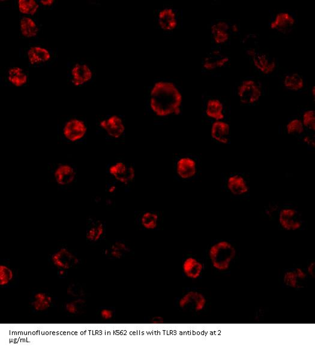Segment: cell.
<instances>
[{"label":"cell","instance_id":"f35d334b","mask_svg":"<svg viewBox=\"0 0 315 350\" xmlns=\"http://www.w3.org/2000/svg\"><path fill=\"white\" fill-rule=\"evenodd\" d=\"M303 143L310 147H315V141L314 138L310 135H305L303 138Z\"/></svg>","mask_w":315,"mask_h":350},{"label":"cell","instance_id":"7402d4cb","mask_svg":"<svg viewBox=\"0 0 315 350\" xmlns=\"http://www.w3.org/2000/svg\"><path fill=\"white\" fill-rule=\"evenodd\" d=\"M283 85L288 91L298 92L304 89L305 80L302 76L298 73H290L283 78Z\"/></svg>","mask_w":315,"mask_h":350},{"label":"cell","instance_id":"e575fe53","mask_svg":"<svg viewBox=\"0 0 315 350\" xmlns=\"http://www.w3.org/2000/svg\"><path fill=\"white\" fill-rule=\"evenodd\" d=\"M14 278V273L11 267L1 264L0 265V286H6Z\"/></svg>","mask_w":315,"mask_h":350},{"label":"cell","instance_id":"f546056e","mask_svg":"<svg viewBox=\"0 0 315 350\" xmlns=\"http://www.w3.org/2000/svg\"><path fill=\"white\" fill-rule=\"evenodd\" d=\"M286 131L289 135H301L304 133L305 128L301 119L293 118L286 125Z\"/></svg>","mask_w":315,"mask_h":350},{"label":"cell","instance_id":"f6af8a7d","mask_svg":"<svg viewBox=\"0 0 315 350\" xmlns=\"http://www.w3.org/2000/svg\"><path fill=\"white\" fill-rule=\"evenodd\" d=\"M40 3L44 6H50L53 5V0H48V1H40Z\"/></svg>","mask_w":315,"mask_h":350},{"label":"cell","instance_id":"bcb514c9","mask_svg":"<svg viewBox=\"0 0 315 350\" xmlns=\"http://www.w3.org/2000/svg\"><path fill=\"white\" fill-rule=\"evenodd\" d=\"M310 93L311 94V96L313 97V99L314 100V99H315V87L314 86H313L312 87H311V90H310Z\"/></svg>","mask_w":315,"mask_h":350},{"label":"cell","instance_id":"d6986e66","mask_svg":"<svg viewBox=\"0 0 315 350\" xmlns=\"http://www.w3.org/2000/svg\"><path fill=\"white\" fill-rule=\"evenodd\" d=\"M227 188L230 193L236 196H241L248 193L249 188L244 178L239 175L230 176L227 179Z\"/></svg>","mask_w":315,"mask_h":350},{"label":"cell","instance_id":"7a4b0ae2","mask_svg":"<svg viewBox=\"0 0 315 350\" xmlns=\"http://www.w3.org/2000/svg\"><path fill=\"white\" fill-rule=\"evenodd\" d=\"M236 255L237 251L234 246L226 241L215 243L209 251L210 260L213 267L222 272L229 269Z\"/></svg>","mask_w":315,"mask_h":350},{"label":"cell","instance_id":"4dcf8cb0","mask_svg":"<svg viewBox=\"0 0 315 350\" xmlns=\"http://www.w3.org/2000/svg\"><path fill=\"white\" fill-rule=\"evenodd\" d=\"M18 6L22 14L25 15H33L39 9V5L34 0H20Z\"/></svg>","mask_w":315,"mask_h":350},{"label":"cell","instance_id":"4fadbf2b","mask_svg":"<svg viewBox=\"0 0 315 350\" xmlns=\"http://www.w3.org/2000/svg\"><path fill=\"white\" fill-rule=\"evenodd\" d=\"M175 171L179 178L188 180L196 176L198 172L197 163L193 158L182 157L176 163Z\"/></svg>","mask_w":315,"mask_h":350},{"label":"cell","instance_id":"836d02e7","mask_svg":"<svg viewBox=\"0 0 315 350\" xmlns=\"http://www.w3.org/2000/svg\"><path fill=\"white\" fill-rule=\"evenodd\" d=\"M300 282L301 281L298 278L294 270L287 271L283 276V283L289 288L292 289L302 288V285L300 283Z\"/></svg>","mask_w":315,"mask_h":350},{"label":"cell","instance_id":"4316f807","mask_svg":"<svg viewBox=\"0 0 315 350\" xmlns=\"http://www.w3.org/2000/svg\"><path fill=\"white\" fill-rule=\"evenodd\" d=\"M8 80L15 86L22 87L27 83L28 78L23 69L14 67L9 71Z\"/></svg>","mask_w":315,"mask_h":350},{"label":"cell","instance_id":"1f68e13d","mask_svg":"<svg viewBox=\"0 0 315 350\" xmlns=\"http://www.w3.org/2000/svg\"><path fill=\"white\" fill-rule=\"evenodd\" d=\"M86 302L84 299L78 298L73 301L68 302L65 305V310L70 314H78L81 313L86 307Z\"/></svg>","mask_w":315,"mask_h":350},{"label":"cell","instance_id":"9c48e42d","mask_svg":"<svg viewBox=\"0 0 315 350\" xmlns=\"http://www.w3.org/2000/svg\"><path fill=\"white\" fill-rule=\"evenodd\" d=\"M53 176L56 184L61 187H67L76 180L77 171L70 164L60 163L53 170Z\"/></svg>","mask_w":315,"mask_h":350},{"label":"cell","instance_id":"f1b7e54d","mask_svg":"<svg viewBox=\"0 0 315 350\" xmlns=\"http://www.w3.org/2000/svg\"><path fill=\"white\" fill-rule=\"evenodd\" d=\"M109 251V255H111L113 258L119 259L124 256V255L130 252V248L124 242L116 241L111 245V248L108 249Z\"/></svg>","mask_w":315,"mask_h":350},{"label":"cell","instance_id":"7c38bea8","mask_svg":"<svg viewBox=\"0 0 315 350\" xmlns=\"http://www.w3.org/2000/svg\"><path fill=\"white\" fill-rule=\"evenodd\" d=\"M251 59L255 68L264 75H272L277 67L276 59L266 53L257 52Z\"/></svg>","mask_w":315,"mask_h":350},{"label":"cell","instance_id":"8d00e7d4","mask_svg":"<svg viewBox=\"0 0 315 350\" xmlns=\"http://www.w3.org/2000/svg\"><path fill=\"white\" fill-rule=\"evenodd\" d=\"M100 317L102 319L105 320H109L112 319L113 317V312L109 309H103L100 311Z\"/></svg>","mask_w":315,"mask_h":350},{"label":"cell","instance_id":"44dd1931","mask_svg":"<svg viewBox=\"0 0 315 350\" xmlns=\"http://www.w3.org/2000/svg\"><path fill=\"white\" fill-rule=\"evenodd\" d=\"M72 83L75 86H80L88 83L93 78V72L86 64H77L72 69Z\"/></svg>","mask_w":315,"mask_h":350},{"label":"cell","instance_id":"ffe728a7","mask_svg":"<svg viewBox=\"0 0 315 350\" xmlns=\"http://www.w3.org/2000/svg\"><path fill=\"white\" fill-rule=\"evenodd\" d=\"M182 271L185 276L192 279L200 278L204 269L203 263L194 257L185 258L182 265Z\"/></svg>","mask_w":315,"mask_h":350},{"label":"cell","instance_id":"ba28073f","mask_svg":"<svg viewBox=\"0 0 315 350\" xmlns=\"http://www.w3.org/2000/svg\"><path fill=\"white\" fill-rule=\"evenodd\" d=\"M296 24V20L294 16L288 12H280L277 13L271 21L270 28L271 30L277 32L288 34L292 31Z\"/></svg>","mask_w":315,"mask_h":350},{"label":"cell","instance_id":"ee69618b","mask_svg":"<svg viewBox=\"0 0 315 350\" xmlns=\"http://www.w3.org/2000/svg\"><path fill=\"white\" fill-rule=\"evenodd\" d=\"M116 190V187L115 185H111L108 189V193L110 194H113Z\"/></svg>","mask_w":315,"mask_h":350},{"label":"cell","instance_id":"7bdbcfd3","mask_svg":"<svg viewBox=\"0 0 315 350\" xmlns=\"http://www.w3.org/2000/svg\"><path fill=\"white\" fill-rule=\"evenodd\" d=\"M257 52L258 51L256 49L254 48H249L246 50L245 53H246L248 57L251 58L255 54H256Z\"/></svg>","mask_w":315,"mask_h":350},{"label":"cell","instance_id":"8fae6325","mask_svg":"<svg viewBox=\"0 0 315 350\" xmlns=\"http://www.w3.org/2000/svg\"><path fill=\"white\" fill-rule=\"evenodd\" d=\"M51 261L56 268L66 270L77 266L80 263L79 258L66 248H61L53 254Z\"/></svg>","mask_w":315,"mask_h":350},{"label":"cell","instance_id":"5b68a950","mask_svg":"<svg viewBox=\"0 0 315 350\" xmlns=\"http://www.w3.org/2000/svg\"><path fill=\"white\" fill-rule=\"evenodd\" d=\"M207 299L203 294L197 291L185 293L179 299L178 305L182 310L199 313L206 308Z\"/></svg>","mask_w":315,"mask_h":350},{"label":"cell","instance_id":"2e32d148","mask_svg":"<svg viewBox=\"0 0 315 350\" xmlns=\"http://www.w3.org/2000/svg\"><path fill=\"white\" fill-rule=\"evenodd\" d=\"M211 34L214 43L217 45H223L228 43L231 37L230 24L225 21H219L210 27Z\"/></svg>","mask_w":315,"mask_h":350},{"label":"cell","instance_id":"5bb4252c","mask_svg":"<svg viewBox=\"0 0 315 350\" xmlns=\"http://www.w3.org/2000/svg\"><path fill=\"white\" fill-rule=\"evenodd\" d=\"M157 23L160 29L171 32L178 27V15L174 9L167 7L160 10L157 14Z\"/></svg>","mask_w":315,"mask_h":350},{"label":"cell","instance_id":"ab89813d","mask_svg":"<svg viewBox=\"0 0 315 350\" xmlns=\"http://www.w3.org/2000/svg\"><path fill=\"white\" fill-rule=\"evenodd\" d=\"M150 322L154 324H162L165 323V320L161 316H155L151 318Z\"/></svg>","mask_w":315,"mask_h":350},{"label":"cell","instance_id":"30bf717a","mask_svg":"<svg viewBox=\"0 0 315 350\" xmlns=\"http://www.w3.org/2000/svg\"><path fill=\"white\" fill-rule=\"evenodd\" d=\"M279 222L282 228L287 231H296L302 226L300 214L293 208L286 207L280 211Z\"/></svg>","mask_w":315,"mask_h":350},{"label":"cell","instance_id":"e0dca14e","mask_svg":"<svg viewBox=\"0 0 315 350\" xmlns=\"http://www.w3.org/2000/svg\"><path fill=\"white\" fill-rule=\"evenodd\" d=\"M211 137L220 144L226 145L229 143L231 127L225 120L213 122L210 128Z\"/></svg>","mask_w":315,"mask_h":350},{"label":"cell","instance_id":"d6a6232c","mask_svg":"<svg viewBox=\"0 0 315 350\" xmlns=\"http://www.w3.org/2000/svg\"><path fill=\"white\" fill-rule=\"evenodd\" d=\"M301 120L305 128L311 131H315V111L314 110H305L302 113Z\"/></svg>","mask_w":315,"mask_h":350},{"label":"cell","instance_id":"ac0fdd59","mask_svg":"<svg viewBox=\"0 0 315 350\" xmlns=\"http://www.w3.org/2000/svg\"><path fill=\"white\" fill-rule=\"evenodd\" d=\"M205 111L207 117L214 121L225 119L224 105L221 100L216 98H213L207 101Z\"/></svg>","mask_w":315,"mask_h":350},{"label":"cell","instance_id":"277c9868","mask_svg":"<svg viewBox=\"0 0 315 350\" xmlns=\"http://www.w3.org/2000/svg\"><path fill=\"white\" fill-rule=\"evenodd\" d=\"M108 172L116 181L125 185L133 182L137 175L134 166H129L121 161L112 164L109 167Z\"/></svg>","mask_w":315,"mask_h":350},{"label":"cell","instance_id":"9a60e30c","mask_svg":"<svg viewBox=\"0 0 315 350\" xmlns=\"http://www.w3.org/2000/svg\"><path fill=\"white\" fill-rule=\"evenodd\" d=\"M229 62V56L215 49L204 58L203 67L207 72H213L226 67Z\"/></svg>","mask_w":315,"mask_h":350},{"label":"cell","instance_id":"cb8c5ba5","mask_svg":"<svg viewBox=\"0 0 315 350\" xmlns=\"http://www.w3.org/2000/svg\"><path fill=\"white\" fill-rule=\"evenodd\" d=\"M52 298L45 293H37L34 296V300L31 302V307L37 312L48 310L51 307Z\"/></svg>","mask_w":315,"mask_h":350},{"label":"cell","instance_id":"7dc6e473","mask_svg":"<svg viewBox=\"0 0 315 350\" xmlns=\"http://www.w3.org/2000/svg\"><path fill=\"white\" fill-rule=\"evenodd\" d=\"M66 273V270L64 269H59V276H64Z\"/></svg>","mask_w":315,"mask_h":350},{"label":"cell","instance_id":"6da1fadb","mask_svg":"<svg viewBox=\"0 0 315 350\" xmlns=\"http://www.w3.org/2000/svg\"><path fill=\"white\" fill-rule=\"evenodd\" d=\"M183 96L176 85L171 81L156 82L151 88L149 106L157 117L166 118L180 114Z\"/></svg>","mask_w":315,"mask_h":350},{"label":"cell","instance_id":"52a82bcc","mask_svg":"<svg viewBox=\"0 0 315 350\" xmlns=\"http://www.w3.org/2000/svg\"><path fill=\"white\" fill-rule=\"evenodd\" d=\"M99 126L110 137L118 139L124 135L125 126L120 116L113 115L108 118L103 119L99 122Z\"/></svg>","mask_w":315,"mask_h":350},{"label":"cell","instance_id":"3957f363","mask_svg":"<svg viewBox=\"0 0 315 350\" xmlns=\"http://www.w3.org/2000/svg\"><path fill=\"white\" fill-rule=\"evenodd\" d=\"M237 94L242 105H254L259 102L263 96V87L257 81L247 79L239 84Z\"/></svg>","mask_w":315,"mask_h":350},{"label":"cell","instance_id":"83f0119b","mask_svg":"<svg viewBox=\"0 0 315 350\" xmlns=\"http://www.w3.org/2000/svg\"><path fill=\"white\" fill-rule=\"evenodd\" d=\"M159 220L158 214L152 211H147L141 217V224L145 229L153 230L158 226Z\"/></svg>","mask_w":315,"mask_h":350},{"label":"cell","instance_id":"74e56055","mask_svg":"<svg viewBox=\"0 0 315 350\" xmlns=\"http://www.w3.org/2000/svg\"><path fill=\"white\" fill-rule=\"evenodd\" d=\"M294 271L295 273L297 274L298 278L301 281V282H302V281H304L307 278V273H305L303 270L301 269V268H296Z\"/></svg>","mask_w":315,"mask_h":350},{"label":"cell","instance_id":"8992f818","mask_svg":"<svg viewBox=\"0 0 315 350\" xmlns=\"http://www.w3.org/2000/svg\"><path fill=\"white\" fill-rule=\"evenodd\" d=\"M87 130L86 123L81 119L73 118L66 122L62 129V134L66 140L75 143L83 139Z\"/></svg>","mask_w":315,"mask_h":350},{"label":"cell","instance_id":"b9f144b4","mask_svg":"<svg viewBox=\"0 0 315 350\" xmlns=\"http://www.w3.org/2000/svg\"><path fill=\"white\" fill-rule=\"evenodd\" d=\"M230 31H231V33H238L239 31V25L237 23L230 24Z\"/></svg>","mask_w":315,"mask_h":350},{"label":"cell","instance_id":"d590c367","mask_svg":"<svg viewBox=\"0 0 315 350\" xmlns=\"http://www.w3.org/2000/svg\"><path fill=\"white\" fill-rule=\"evenodd\" d=\"M67 293L72 297L79 298H81L84 295L83 289L77 285H71L69 286L67 289Z\"/></svg>","mask_w":315,"mask_h":350},{"label":"cell","instance_id":"603a6c76","mask_svg":"<svg viewBox=\"0 0 315 350\" xmlns=\"http://www.w3.org/2000/svg\"><path fill=\"white\" fill-rule=\"evenodd\" d=\"M28 60L31 64H39L49 60L50 54L48 50L41 47H32L28 51Z\"/></svg>","mask_w":315,"mask_h":350},{"label":"cell","instance_id":"d4e9b609","mask_svg":"<svg viewBox=\"0 0 315 350\" xmlns=\"http://www.w3.org/2000/svg\"><path fill=\"white\" fill-rule=\"evenodd\" d=\"M105 228L103 224L100 222H96L91 225L86 232V238L88 241L92 242H98L105 234Z\"/></svg>","mask_w":315,"mask_h":350},{"label":"cell","instance_id":"484cf974","mask_svg":"<svg viewBox=\"0 0 315 350\" xmlns=\"http://www.w3.org/2000/svg\"><path fill=\"white\" fill-rule=\"evenodd\" d=\"M21 33L27 38L34 37L39 32V28L32 19L28 17L22 18L20 23Z\"/></svg>","mask_w":315,"mask_h":350},{"label":"cell","instance_id":"60d3db41","mask_svg":"<svg viewBox=\"0 0 315 350\" xmlns=\"http://www.w3.org/2000/svg\"><path fill=\"white\" fill-rule=\"evenodd\" d=\"M314 268H315V263L313 262H311L309 264H308L307 268V272L309 275L311 277H313V278H314L315 276V274H314Z\"/></svg>","mask_w":315,"mask_h":350}]
</instances>
